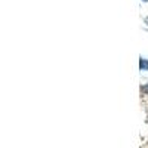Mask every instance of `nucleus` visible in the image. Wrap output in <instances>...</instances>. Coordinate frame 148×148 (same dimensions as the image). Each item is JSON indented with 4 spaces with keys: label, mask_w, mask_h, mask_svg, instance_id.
I'll return each mask as SVG.
<instances>
[{
    "label": "nucleus",
    "mask_w": 148,
    "mask_h": 148,
    "mask_svg": "<svg viewBox=\"0 0 148 148\" xmlns=\"http://www.w3.org/2000/svg\"><path fill=\"white\" fill-rule=\"evenodd\" d=\"M144 2H148V0H144Z\"/></svg>",
    "instance_id": "2"
},
{
    "label": "nucleus",
    "mask_w": 148,
    "mask_h": 148,
    "mask_svg": "<svg viewBox=\"0 0 148 148\" xmlns=\"http://www.w3.org/2000/svg\"><path fill=\"white\" fill-rule=\"evenodd\" d=\"M141 68H142V70H148V62H147V59H141Z\"/></svg>",
    "instance_id": "1"
}]
</instances>
